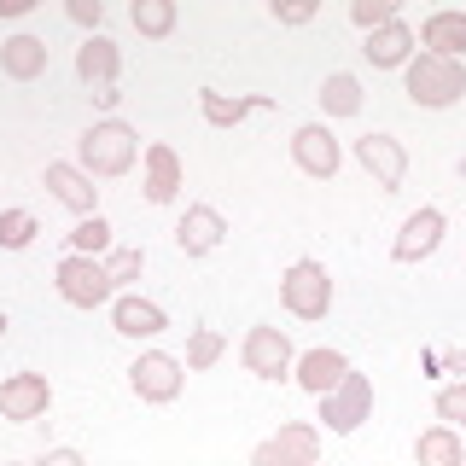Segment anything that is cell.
Masks as SVG:
<instances>
[{"label": "cell", "instance_id": "4fadbf2b", "mask_svg": "<svg viewBox=\"0 0 466 466\" xmlns=\"http://www.w3.org/2000/svg\"><path fill=\"white\" fill-rule=\"evenodd\" d=\"M140 187H146V198H152V204H175V193L187 187V169H181V157H175V146L152 140L140 152Z\"/></svg>", "mask_w": 466, "mask_h": 466}, {"label": "cell", "instance_id": "6da1fadb", "mask_svg": "<svg viewBox=\"0 0 466 466\" xmlns=\"http://www.w3.org/2000/svg\"><path fill=\"white\" fill-rule=\"evenodd\" d=\"M140 152L146 146H140V135L123 123V116H99V123H87L82 140H76V169H87L94 181H116V175L135 169Z\"/></svg>", "mask_w": 466, "mask_h": 466}, {"label": "cell", "instance_id": "2e32d148", "mask_svg": "<svg viewBox=\"0 0 466 466\" xmlns=\"http://www.w3.org/2000/svg\"><path fill=\"white\" fill-rule=\"evenodd\" d=\"M111 327L123 332V339H157V332H169V315H164V303L140 298V291H116L111 298Z\"/></svg>", "mask_w": 466, "mask_h": 466}, {"label": "cell", "instance_id": "d6986e66", "mask_svg": "<svg viewBox=\"0 0 466 466\" xmlns=\"http://www.w3.org/2000/svg\"><path fill=\"white\" fill-rule=\"evenodd\" d=\"M344 373H350V356H344V350H327V344H320V350H303L298 368H291V379H298L309 397H327Z\"/></svg>", "mask_w": 466, "mask_h": 466}, {"label": "cell", "instance_id": "836d02e7", "mask_svg": "<svg viewBox=\"0 0 466 466\" xmlns=\"http://www.w3.org/2000/svg\"><path fill=\"white\" fill-rule=\"evenodd\" d=\"M35 466H87V461H82V449H70V443H58V449H47V455H41Z\"/></svg>", "mask_w": 466, "mask_h": 466}, {"label": "cell", "instance_id": "ba28073f", "mask_svg": "<svg viewBox=\"0 0 466 466\" xmlns=\"http://www.w3.org/2000/svg\"><path fill=\"white\" fill-rule=\"evenodd\" d=\"M291 164L309 175V181H332L339 164H344V146H339V135H332V123L291 128Z\"/></svg>", "mask_w": 466, "mask_h": 466}, {"label": "cell", "instance_id": "d4e9b609", "mask_svg": "<svg viewBox=\"0 0 466 466\" xmlns=\"http://www.w3.org/2000/svg\"><path fill=\"white\" fill-rule=\"evenodd\" d=\"M128 24H135L146 41L175 35V0H135V6H128Z\"/></svg>", "mask_w": 466, "mask_h": 466}, {"label": "cell", "instance_id": "83f0119b", "mask_svg": "<svg viewBox=\"0 0 466 466\" xmlns=\"http://www.w3.org/2000/svg\"><path fill=\"white\" fill-rule=\"evenodd\" d=\"M35 233H41V222L29 210H0V251H24Z\"/></svg>", "mask_w": 466, "mask_h": 466}, {"label": "cell", "instance_id": "e575fe53", "mask_svg": "<svg viewBox=\"0 0 466 466\" xmlns=\"http://www.w3.org/2000/svg\"><path fill=\"white\" fill-rule=\"evenodd\" d=\"M18 12H29V0H0V18H18Z\"/></svg>", "mask_w": 466, "mask_h": 466}, {"label": "cell", "instance_id": "d6a6232c", "mask_svg": "<svg viewBox=\"0 0 466 466\" xmlns=\"http://www.w3.org/2000/svg\"><path fill=\"white\" fill-rule=\"evenodd\" d=\"M315 12H320V6H309V0H298V6H280V0H274V24H286V29L315 24Z\"/></svg>", "mask_w": 466, "mask_h": 466}, {"label": "cell", "instance_id": "4316f807", "mask_svg": "<svg viewBox=\"0 0 466 466\" xmlns=\"http://www.w3.org/2000/svg\"><path fill=\"white\" fill-rule=\"evenodd\" d=\"M222 350H228V339L216 327H193V339H187V373L216 368V361H222Z\"/></svg>", "mask_w": 466, "mask_h": 466}, {"label": "cell", "instance_id": "52a82bcc", "mask_svg": "<svg viewBox=\"0 0 466 466\" xmlns=\"http://www.w3.org/2000/svg\"><path fill=\"white\" fill-rule=\"evenodd\" d=\"M251 466H320V426L280 420V431L251 449Z\"/></svg>", "mask_w": 466, "mask_h": 466}, {"label": "cell", "instance_id": "d590c367", "mask_svg": "<svg viewBox=\"0 0 466 466\" xmlns=\"http://www.w3.org/2000/svg\"><path fill=\"white\" fill-rule=\"evenodd\" d=\"M6 327H12V320H6V309H0V332H6Z\"/></svg>", "mask_w": 466, "mask_h": 466}, {"label": "cell", "instance_id": "9a60e30c", "mask_svg": "<svg viewBox=\"0 0 466 466\" xmlns=\"http://www.w3.org/2000/svg\"><path fill=\"white\" fill-rule=\"evenodd\" d=\"M222 239H228V222H222L216 204H187L181 222H175V245H181V257H210Z\"/></svg>", "mask_w": 466, "mask_h": 466}, {"label": "cell", "instance_id": "f546056e", "mask_svg": "<svg viewBox=\"0 0 466 466\" xmlns=\"http://www.w3.org/2000/svg\"><path fill=\"white\" fill-rule=\"evenodd\" d=\"M140 268H146V251H140V245L106 251V274H111V286H128V280H140Z\"/></svg>", "mask_w": 466, "mask_h": 466}, {"label": "cell", "instance_id": "f1b7e54d", "mask_svg": "<svg viewBox=\"0 0 466 466\" xmlns=\"http://www.w3.org/2000/svg\"><path fill=\"white\" fill-rule=\"evenodd\" d=\"M350 24H356L361 35H373V29L397 24V0H356V6H350Z\"/></svg>", "mask_w": 466, "mask_h": 466}, {"label": "cell", "instance_id": "30bf717a", "mask_svg": "<svg viewBox=\"0 0 466 466\" xmlns=\"http://www.w3.org/2000/svg\"><path fill=\"white\" fill-rule=\"evenodd\" d=\"M47 408H53L47 373H6L0 379V420L29 426V420H47Z\"/></svg>", "mask_w": 466, "mask_h": 466}, {"label": "cell", "instance_id": "277c9868", "mask_svg": "<svg viewBox=\"0 0 466 466\" xmlns=\"http://www.w3.org/2000/svg\"><path fill=\"white\" fill-rule=\"evenodd\" d=\"M315 402H320V426L332 437H350V431H361V420H373V379L350 368L339 385H332L327 397H315Z\"/></svg>", "mask_w": 466, "mask_h": 466}, {"label": "cell", "instance_id": "7c38bea8", "mask_svg": "<svg viewBox=\"0 0 466 466\" xmlns=\"http://www.w3.org/2000/svg\"><path fill=\"white\" fill-rule=\"evenodd\" d=\"M443 233H449V216L437 210V204H420V210L402 222L397 245H390V257H397V262H426L437 245H443Z\"/></svg>", "mask_w": 466, "mask_h": 466}, {"label": "cell", "instance_id": "ffe728a7", "mask_svg": "<svg viewBox=\"0 0 466 466\" xmlns=\"http://www.w3.org/2000/svg\"><path fill=\"white\" fill-rule=\"evenodd\" d=\"M116 70H123V47H116L111 35H82V47H76V76H82L87 87H111Z\"/></svg>", "mask_w": 466, "mask_h": 466}, {"label": "cell", "instance_id": "5bb4252c", "mask_svg": "<svg viewBox=\"0 0 466 466\" xmlns=\"http://www.w3.org/2000/svg\"><path fill=\"white\" fill-rule=\"evenodd\" d=\"M41 187H47V193L65 204V210H76V216H99V187H94V175L76 169V164H65V157L41 169Z\"/></svg>", "mask_w": 466, "mask_h": 466}, {"label": "cell", "instance_id": "9c48e42d", "mask_svg": "<svg viewBox=\"0 0 466 466\" xmlns=\"http://www.w3.org/2000/svg\"><path fill=\"white\" fill-rule=\"evenodd\" d=\"M239 361H245V373H257V379H291L298 350H291V339L280 327H251L245 344H239Z\"/></svg>", "mask_w": 466, "mask_h": 466}, {"label": "cell", "instance_id": "e0dca14e", "mask_svg": "<svg viewBox=\"0 0 466 466\" xmlns=\"http://www.w3.org/2000/svg\"><path fill=\"white\" fill-rule=\"evenodd\" d=\"M420 53H437V58H466V12H449L437 6L420 18Z\"/></svg>", "mask_w": 466, "mask_h": 466}, {"label": "cell", "instance_id": "7a4b0ae2", "mask_svg": "<svg viewBox=\"0 0 466 466\" xmlns=\"http://www.w3.org/2000/svg\"><path fill=\"white\" fill-rule=\"evenodd\" d=\"M402 87L420 111H449L466 99V65L461 58H437V53H414L402 65Z\"/></svg>", "mask_w": 466, "mask_h": 466}, {"label": "cell", "instance_id": "7402d4cb", "mask_svg": "<svg viewBox=\"0 0 466 466\" xmlns=\"http://www.w3.org/2000/svg\"><path fill=\"white\" fill-rule=\"evenodd\" d=\"M414 47H420V41H414V29H408V24L397 18V24L373 29L361 53H368V65H373V70H402L408 58H414Z\"/></svg>", "mask_w": 466, "mask_h": 466}, {"label": "cell", "instance_id": "ac0fdd59", "mask_svg": "<svg viewBox=\"0 0 466 466\" xmlns=\"http://www.w3.org/2000/svg\"><path fill=\"white\" fill-rule=\"evenodd\" d=\"M0 76H6V82H35V76H47V41L29 35V29H18L12 41H0Z\"/></svg>", "mask_w": 466, "mask_h": 466}, {"label": "cell", "instance_id": "8d00e7d4", "mask_svg": "<svg viewBox=\"0 0 466 466\" xmlns=\"http://www.w3.org/2000/svg\"><path fill=\"white\" fill-rule=\"evenodd\" d=\"M0 466H12V461H0Z\"/></svg>", "mask_w": 466, "mask_h": 466}, {"label": "cell", "instance_id": "603a6c76", "mask_svg": "<svg viewBox=\"0 0 466 466\" xmlns=\"http://www.w3.org/2000/svg\"><path fill=\"white\" fill-rule=\"evenodd\" d=\"M414 466H466V443L455 426H426L414 437Z\"/></svg>", "mask_w": 466, "mask_h": 466}, {"label": "cell", "instance_id": "cb8c5ba5", "mask_svg": "<svg viewBox=\"0 0 466 466\" xmlns=\"http://www.w3.org/2000/svg\"><path fill=\"white\" fill-rule=\"evenodd\" d=\"M320 111H327V123L332 116H356L361 111V82L350 76V70H332V76L320 82Z\"/></svg>", "mask_w": 466, "mask_h": 466}, {"label": "cell", "instance_id": "1f68e13d", "mask_svg": "<svg viewBox=\"0 0 466 466\" xmlns=\"http://www.w3.org/2000/svg\"><path fill=\"white\" fill-rule=\"evenodd\" d=\"M70 18H76L82 29H87V35H99V24H106V6H99V0H70Z\"/></svg>", "mask_w": 466, "mask_h": 466}, {"label": "cell", "instance_id": "5b68a950", "mask_svg": "<svg viewBox=\"0 0 466 466\" xmlns=\"http://www.w3.org/2000/svg\"><path fill=\"white\" fill-rule=\"evenodd\" d=\"M53 286H58V298H65L70 309H99V303L116 298V286L106 274V257H76V251L53 268Z\"/></svg>", "mask_w": 466, "mask_h": 466}, {"label": "cell", "instance_id": "8fae6325", "mask_svg": "<svg viewBox=\"0 0 466 466\" xmlns=\"http://www.w3.org/2000/svg\"><path fill=\"white\" fill-rule=\"evenodd\" d=\"M356 164L373 175L379 193H397V187L408 181V152H402L397 135H361L356 140Z\"/></svg>", "mask_w": 466, "mask_h": 466}, {"label": "cell", "instance_id": "8992f818", "mask_svg": "<svg viewBox=\"0 0 466 466\" xmlns=\"http://www.w3.org/2000/svg\"><path fill=\"white\" fill-rule=\"evenodd\" d=\"M128 385H135V397L140 402H175L187 390V361L181 356H169V350H146V356L128 361Z\"/></svg>", "mask_w": 466, "mask_h": 466}, {"label": "cell", "instance_id": "484cf974", "mask_svg": "<svg viewBox=\"0 0 466 466\" xmlns=\"http://www.w3.org/2000/svg\"><path fill=\"white\" fill-rule=\"evenodd\" d=\"M70 251L76 257H106L111 251V222L106 216H82V222L70 228Z\"/></svg>", "mask_w": 466, "mask_h": 466}, {"label": "cell", "instance_id": "4dcf8cb0", "mask_svg": "<svg viewBox=\"0 0 466 466\" xmlns=\"http://www.w3.org/2000/svg\"><path fill=\"white\" fill-rule=\"evenodd\" d=\"M437 420L455 426V431H466V385H443V390H437Z\"/></svg>", "mask_w": 466, "mask_h": 466}, {"label": "cell", "instance_id": "3957f363", "mask_svg": "<svg viewBox=\"0 0 466 466\" xmlns=\"http://www.w3.org/2000/svg\"><path fill=\"white\" fill-rule=\"evenodd\" d=\"M280 303H286L291 320H327V309H332V274H327V262H315V257L291 262V268L280 274Z\"/></svg>", "mask_w": 466, "mask_h": 466}, {"label": "cell", "instance_id": "44dd1931", "mask_svg": "<svg viewBox=\"0 0 466 466\" xmlns=\"http://www.w3.org/2000/svg\"><path fill=\"white\" fill-rule=\"evenodd\" d=\"M268 106H274L268 94L233 99V94H216V87H198V111H204V123H210V128H239L245 116H257V111H268Z\"/></svg>", "mask_w": 466, "mask_h": 466}]
</instances>
